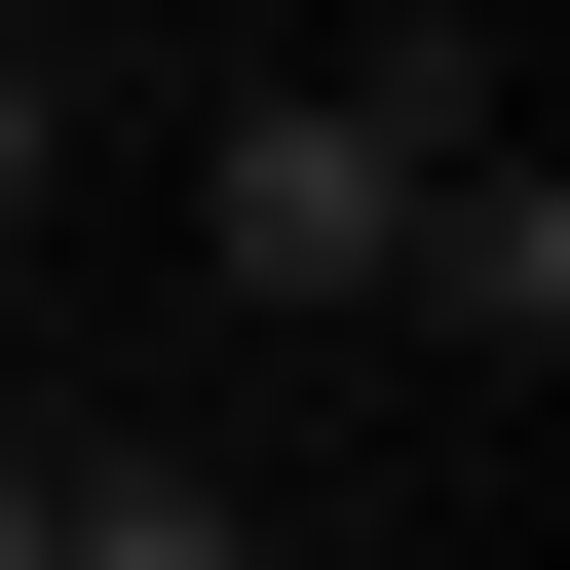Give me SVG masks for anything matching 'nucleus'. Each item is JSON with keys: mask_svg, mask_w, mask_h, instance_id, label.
Masks as SVG:
<instances>
[{"mask_svg": "<svg viewBox=\"0 0 570 570\" xmlns=\"http://www.w3.org/2000/svg\"><path fill=\"white\" fill-rule=\"evenodd\" d=\"M190 228H228V305L381 343V228H419V115H381V77H266V115L190 153Z\"/></svg>", "mask_w": 570, "mask_h": 570, "instance_id": "nucleus-1", "label": "nucleus"}, {"mask_svg": "<svg viewBox=\"0 0 570 570\" xmlns=\"http://www.w3.org/2000/svg\"><path fill=\"white\" fill-rule=\"evenodd\" d=\"M381 343H456V381H532V343H570V190H532V153H419V228H381Z\"/></svg>", "mask_w": 570, "mask_h": 570, "instance_id": "nucleus-2", "label": "nucleus"}, {"mask_svg": "<svg viewBox=\"0 0 570 570\" xmlns=\"http://www.w3.org/2000/svg\"><path fill=\"white\" fill-rule=\"evenodd\" d=\"M39 570H266V532H228L190 456H39Z\"/></svg>", "mask_w": 570, "mask_h": 570, "instance_id": "nucleus-3", "label": "nucleus"}, {"mask_svg": "<svg viewBox=\"0 0 570 570\" xmlns=\"http://www.w3.org/2000/svg\"><path fill=\"white\" fill-rule=\"evenodd\" d=\"M0 228H39V39H0Z\"/></svg>", "mask_w": 570, "mask_h": 570, "instance_id": "nucleus-4", "label": "nucleus"}, {"mask_svg": "<svg viewBox=\"0 0 570 570\" xmlns=\"http://www.w3.org/2000/svg\"><path fill=\"white\" fill-rule=\"evenodd\" d=\"M0 570H39V419H0Z\"/></svg>", "mask_w": 570, "mask_h": 570, "instance_id": "nucleus-5", "label": "nucleus"}]
</instances>
